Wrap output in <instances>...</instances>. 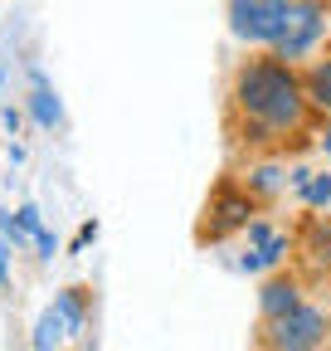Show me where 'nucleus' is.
Instances as JSON below:
<instances>
[{"label":"nucleus","instance_id":"nucleus-3","mask_svg":"<svg viewBox=\"0 0 331 351\" xmlns=\"http://www.w3.org/2000/svg\"><path fill=\"white\" fill-rule=\"evenodd\" d=\"M326 29H331V5L326 0H293V10H287V20H282V34H278V44L268 54L297 69L302 59H312L321 49Z\"/></svg>","mask_w":331,"mask_h":351},{"label":"nucleus","instance_id":"nucleus-23","mask_svg":"<svg viewBox=\"0 0 331 351\" xmlns=\"http://www.w3.org/2000/svg\"><path fill=\"white\" fill-rule=\"evenodd\" d=\"M5 78H10V69L0 64V108H5Z\"/></svg>","mask_w":331,"mask_h":351},{"label":"nucleus","instance_id":"nucleus-9","mask_svg":"<svg viewBox=\"0 0 331 351\" xmlns=\"http://www.w3.org/2000/svg\"><path fill=\"white\" fill-rule=\"evenodd\" d=\"M239 181L248 186V195H254V200H273V195L287 191V166H282L278 156H263V161H248Z\"/></svg>","mask_w":331,"mask_h":351},{"label":"nucleus","instance_id":"nucleus-1","mask_svg":"<svg viewBox=\"0 0 331 351\" xmlns=\"http://www.w3.org/2000/svg\"><path fill=\"white\" fill-rule=\"evenodd\" d=\"M312 98L302 69L282 64L273 54L243 59L229 83V132L248 152H273L282 142L302 137L312 127Z\"/></svg>","mask_w":331,"mask_h":351},{"label":"nucleus","instance_id":"nucleus-11","mask_svg":"<svg viewBox=\"0 0 331 351\" xmlns=\"http://www.w3.org/2000/svg\"><path fill=\"white\" fill-rule=\"evenodd\" d=\"M64 341H68V322L54 313V307H44L39 322H34V332H29V346L34 351H64Z\"/></svg>","mask_w":331,"mask_h":351},{"label":"nucleus","instance_id":"nucleus-22","mask_svg":"<svg viewBox=\"0 0 331 351\" xmlns=\"http://www.w3.org/2000/svg\"><path fill=\"white\" fill-rule=\"evenodd\" d=\"M317 147H321V156H331V127H321V137H317Z\"/></svg>","mask_w":331,"mask_h":351},{"label":"nucleus","instance_id":"nucleus-21","mask_svg":"<svg viewBox=\"0 0 331 351\" xmlns=\"http://www.w3.org/2000/svg\"><path fill=\"white\" fill-rule=\"evenodd\" d=\"M25 156H29V152H25L20 142H10V166H25Z\"/></svg>","mask_w":331,"mask_h":351},{"label":"nucleus","instance_id":"nucleus-5","mask_svg":"<svg viewBox=\"0 0 331 351\" xmlns=\"http://www.w3.org/2000/svg\"><path fill=\"white\" fill-rule=\"evenodd\" d=\"M287 10H293V0H229L224 20H229V34L239 44H248V49H273Z\"/></svg>","mask_w":331,"mask_h":351},{"label":"nucleus","instance_id":"nucleus-7","mask_svg":"<svg viewBox=\"0 0 331 351\" xmlns=\"http://www.w3.org/2000/svg\"><path fill=\"white\" fill-rule=\"evenodd\" d=\"M25 112H29V122H34L39 132H59V127H64V103H59V93L49 88L44 69H29V98H25Z\"/></svg>","mask_w":331,"mask_h":351},{"label":"nucleus","instance_id":"nucleus-6","mask_svg":"<svg viewBox=\"0 0 331 351\" xmlns=\"http://www.w3.org/2000/svg\"><path fill=\"white\" fill-rule=\"evenodd\" d=\"M287 254H293V239H287L282 230H273L268 219H248L243 254H239V269L243 274H278Z\"/></svg>","mask_w":331,"mask_h":351},{"label":"nucleus","instance_id":"nucleus-14","mask_svg":"<svg viewBox=\"0 0 331 351\" xmlns=\"http://www.w3.org/2000/svg\"><path fill=\"white\" fill-rule=\"evenodd\" d=\"M297 200H302L307 210H326V205H331V171H312L307 186L297 191Z\"/></svg>","mask_w":331,"mask_h":351},{"label":"nucleus","instance_id":"nucleus-8","mask_svg":"<svg viewBox=\"0 0 331 351\" xmlns=\"http://www.w3.org/2000/svg\"><path fill=\"white\" fill-rule=\"evenodd\" d=\"M297 302H307L302 298V283H297V274H268L263 278V288H259V317L268 322V317H282V313H293Z\"/></svg>","mask_w":331,"mask_h":351},{"label":"nucleus","instance_id":"nucleus-20","mask_svg":"<svg viewBox=\"0 0 331 351\" xmlns=\"http://www.w3.org/2000/svg\"><path fill=\"white\" fill-rule=\"evenodd\" d=\"M10 254H15V244L0 234V288H10Z\"/></svg>","mask_w":331,"mask_h":351},{"label":"nucleus","instance_id":"nucleus-17","mask_svg":"<svg viewBox=\"0 0 331 351\" xmlns=\"http://www.w3.org/2000/svg\"><path fill=\"white\" fill-rule=\"evenodd\" d=\"M34 249H39V258H44V263H49V258L59 254V234H54V230L44 225V230H39V234H34Z\"/></svg>","mask_w":331,"mask_h":351},{"label":"nucleus","instance_id":"nucleus-13","mask_svg":"<svg viewBox=\"0 0 331 351\" xmlns=\"http://www.w3.org/2000/svg\"><path fill=\"white\" fill-rule=\"evenodd\" d=\"M307 78V98L317 112H331V54L326 59H312V69L302 73Z\"/></svg>","mask_w":331,"mask_h":351},{"label":"nucleus","instance_id":"nucleus-15","mask_svg":"<svg viewBox=\"0 0 331 351\" xmlns=\"http://www.w3.org/2000/svg\"><path fill=\"white\" fill-rule=\"evenodd\" d=\"M0 234H5L15 249H20V244H34V239H29V230L20 225V215H15V210H0Z\"/></svg>","mask_w":331,"mask_h":351},{"label":"nucleus","instance_id":"nucleus-2","mask_svg":"<svg viewBox=\"0 0 331 351\" xmlns=\"http://www.w3.org/2000/svg\"><path fill=\"white\" fill-rule=\"evenodd\" d=\"M321 341H331V317L317 302H297L259 327V351H321Z\"/></svg>","mask_w":331,"mask_h":351},{"label":"nucleus","instance_id":"nucleus-12","mask_svg":"<svg viewBox=\"0 0 331 351\" xmlns=\"http://www.w3.org/2000/svg\"><path fill=\"white\" fill-rule=\"evenodd\" d=\"M54 313L68 322V337H78L83 327H88V288H64L54 298Z\"/></svg>","mask_w":331,"mask_h":351},{"label":"nucleus","instance_id":"nucleus-18","mask_svg":"<svg viewBox=\"0 0 331 351\" xmlns=\"http://www.w3.org/2000/svg\"><path fill=\"white\" fill-rule=\"evenodd\" d=\"M93 239H98V219H83V225H78V234H73V244H68V249H73V254H83V249H88Z\"/></svg>","mask_w":331,"mask_h":351},{"label":"nucleus","instance_id":"nucleus-10","mask_svg":"<svg viewBox=\"0 0 331 351\" xmlns=\"http://www.w3.org/2000/svg\"><path fill=\"white\" fill-rule=\"evenodd\" d=\"M302 258L312 269H331V215H312L302 225Z\"/></svg>","mask_w":331,"mask_h":351},{"label":"nucleus","instance_id":"nucleus-19","mask_svg":"<svg viewBox=\"0 0 331 351\" xmlns=\"http://www.w3.org/2000/svg\"><path fill=\"white\" fill-rule=\"evenodd\" d=\"M25 117H29V112H25V108H15V103L0 108V122H5V132H20V127H25Z\"/></svg>","mask_w":331,"mask_h":351},{"label":"nucleus","instance_id":"nucleus-16","mask_svg":"<svg viewBox=\"0 0 331 351\" xmlns=\"http://www.w3.org/2000/svg\"><path fill=\"white\" fill-rule=\"evenodd\" d=\"M15 215H20V225L29 230V239H34L39 230H44V215H39V205H34V200H25V205H20Z\"/></svg>","mask_w":331,"mask_h":351},{"label":"nucleus","instance_id":"nucleus-4","mask_svg":"<svg viewBox=\"0 0 331 351\" xmlns=\"http://www.w3.org/2000/svg\"><path fill=\"white\" fill-rule=\"evenodd\" d=\"M248 219H259V200L248 195L243 181H220L215 195L204 200V219H200V244H220L229 234H243Z\"/></svg>","mask_w":331,"mask_h":351}]
</instances>
